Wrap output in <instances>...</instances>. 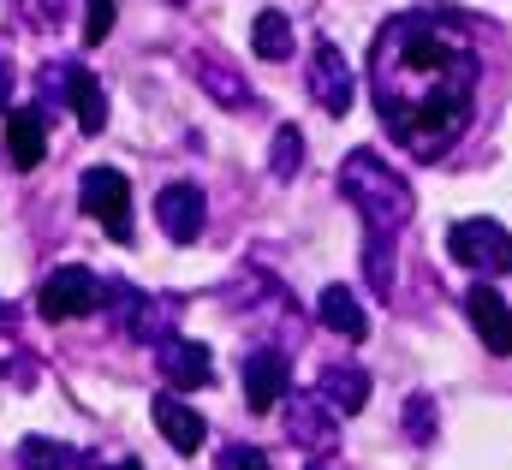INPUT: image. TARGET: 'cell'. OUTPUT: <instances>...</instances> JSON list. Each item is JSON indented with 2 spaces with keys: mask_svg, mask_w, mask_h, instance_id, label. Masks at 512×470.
Returning <instances> with one entry per match:
<instances>
[{
  "mask_svg": "<svg viewBox=\"0 0 512 470\" xmlns=\"http://www.w3.org/2000/svg\"><path fill=\"white\" fill-rule=\"evenodd\" d=\"M483 90V48L471 24L453 12H399L370 42V96L387 137L417 155L441 161L477 114Z\"/></svg>",
  "mask_w": 512,
  "mask_h": 470,
  "instance_id": "cell-1",
  "label": "cell"
},
{
  "mask_svg": "<svg viewBox=\"0 0 512 470\" xmlns=\"http://www.w3.org/2000/svg\"><path fill=\"white\" fill-rule=\"evenodd\" d=\"M334 185H340V197L364 221V280H370L376 298H387L393 292V238L411 227L417 197H411V185L387 167L376 149H352L340 161V179Z\"/></svg>",
  "mask_w": 512,
  "mask_h": 470,
  "instance_id": "cell-2",
  "label": "cell"
},
{
  "mask_svg": "<svg viewBox=\"0 0 512 470\" xmlns=\"http://www.w3.org/2000/svg\"><path fill=\"white\" fill-rule=\"evenodd\" d=\"M78 203H84V215L102 227L108 238H120V244H131V185L126 173H114V167H90L84 179H78Z\"/></svg>",
  "mask_w": 512,
  "mask_h": 470,
  "instance_id": "cell-3",
  "label": "cell"
},
{
  "mask_svg": "<svg viewBox=\"0 0 512 470\" xmlns=\"http://www.w3.org/2000/svg\"><path fill=\"white\" fill-rule=\"evenodd\" d=\"M447 256L453 262H465V268H477V274H512V233L501 221H459L453 233H447Z\"/></svg>",
  "mask_w": 512,
  "mask_h": 470,
  "instance_id": "cell-4",
  "label": "cell"
},
{
  "mask_svg": "<svg viewBox=\"0 0 512 470\" xmlns=\"http://www.w3.org/2000/svg\"><path fill=\"white\" fill-rule=\"evenodd\" d=\"M114 304H108V316L126 328L131 340H167V328H173V316H179V304L173 298H143L137 286H126V280H114V286H102Z\"/></svg>",
  "mask_w": 512,
  "mask_h": 470,
  "instance_id": "cell-5",
  "label": "cell"
},
{
  "mask_svg": "<svg viewBox=\"0 0 512 470\" xmlns=\"http://www.w3.org/2000/svg\"><path fill=\"white\" fill-rule=\"evenodd\" d=\"M102 304V280L90 274V268H54L48 280H42V292H36V310L48 316V322H78V316H90Z\"/></svg>",
  "mask_w": 512,
  "mask_h": 470,
  "instance_id": "cell-6",
  "label": "cell"
},
{
  "mask_svg": "<svg viewBox=\"0 0 512 470\" xmlns=\"http://www.w3.org/2000/svg\"><path fill=\"white\" fill-rule=\"evenodd\" d=\"M286 441L292 447H304V453H334V441H340V411L322 399V393H292V405H286Z\"/></svg>",
  "mask_w": 512,
  "mask_h": 470,
  "instance_id": "cell-7",
  "label": "cell"
},
{
  "mask_svg": "<svg viewBox=\"0 0 512 470\" xmlns=\"http://www.w3.org/2000/svg\"><path fill=\"white\" fill-rule=\"evenodd\" d=\"M310 96H316V108H322V114H334V119L346 114V108H352V96H358L346 54H340L328 36H316V48H310Z\"/></svg>",
  "mask_w": 512,
  "mask_h": 470,
  "instance_id": "cell-8",
  "label": "cell"
},
{
  "mask_svg": "<svg viewBox=\"0 0 512 470\" xmlns=\"http://www.w3.org/2000/svg\"><path fill=\"white\" fill-rule=\"evenodd\" d=\"M42 90H48V96H54V90L66 96V108L78 114V131L96 137V131L108 125V96H102V84H96L84 66H48V72H42Z\"/></svg>",
  "mask_w": 512,
  "mask_h": 470,
  "instance_id": "cell-9",
  "label": "cell"
},
{
  "mask_svg": "<svg viewBox=\"0 0 512 470\" xmlns=\"http://www.w3.org/2000/svg\"><path fill=\"white\" fill-rule=\"evenodd\" d=\"M239 381H245V405H251V411H274V405L286 399V387H292V357L274 352V346L245 352Z\"/></svg>",
  "mask_w": 512,
  "mask_h": 470,
  "instance_id": "cell-10",
  "label": "cell"
},
{
  "mask_svg": "<svg viewBox=\"0 0 512 470\" xmlns=\"http://www.w3.org/2000/svg\"><path fill=\"white\" fill-rule=\"evenodd\" d=\"M203 209L209 203H203L197 185H161V197H155V221H161V233L173 238V244H197L203 238V227H209Z\"/></svg>",
  "mask_w": 512,
  "mask_h": 470,
  "instance_id": "cell-11",
  "label": "cell"
},
{
  "mask_svg": "<svg viewBox=\"0 0 512 470\" xmlns=\"http://www.w3.org/2000/svg\"><path fill=\"white\" fill-rule=\"evenodd\" d=\"M465 316H471L483 352L512 357V304L495 292V286H471V292H465Z\"/></svg>",
  "mask_w": 512,
  "mask_h": 470,
  "instance_id": "cell-12",
  "label": "cell"
},
{
  "mask_svg": "<svg viewBox=\"0 0 512 470\" xmlns=\"http://www.w3.org/2000/svg\"><path fill=\"white\" fill-rule=\"evenodd\" d=\"M155 363H161V375H167L173 387H185V393L209 387V375H215V363H209V346H197V340H173V334L155 346Z\"/></svg>",
  "mask_w": 512,
  "mask_h": 470,
  "instance_id": "cell-13",
  "label": "cell"
},
{
  "mask_svg": "<svg viewBox=\"0 0 512 470\" xmlns=\"http://www.w3.org/2000/svg\"><path fill=\"white\" fill-rule=\"evenodd\" d=\"M316 393H322L340 417H358V411L370 405V375H364L358 363H328L322 381H316Z\"/></svg>",
  "mask_w": 512,
  "mask_h": 470,
  "instance_id": "cell-14",
  "label": "cell"
},
{
  "mask_svg": "<svg viewBox=\"0 0 512 470\" xmlns=\"http://www.w3.org/2000/svg\"><path fill=\"white\" fill-rule=\"evenodd\" d=\"M155 429L167 435L173 453H197V447L209 441V423H203L185 399H155Z\"/></svg>",
  "mask_w": 512,
  "mask_h": 470,
  "instance_id": "cell-15",
  "label": "cell"
},
{
  "mask_svg": "<svg viewBox=\"0 0 512 470\" xmlns=\"http://www.w3.org/2000/svg\"><path fill=\"white\" fill-rule=\"evenodd\" d=\"M48 149V131H42V114L36 108H6V155L18 173H30Z\"/></svg>",
  "mask_w": 512,
  "mask_h": 470,
  "instance_id": "cell-16",
  "label": "cell"
},
{
  "mask_svg": "<svg viewBox=\"0 0 512 470\" xmlns=\"http://www.w3.org/2000/svg\"><path fill=\"white\" fill-rule=\"evenodd\" d=\"M316 316H322L328 334H340V340H352V346L370 334V316H364V304H358L346 286H328V292L316 298Z\"/></svg>",
  "mask_w": 512,
  "mask_h": 470,
  "instance_id": "cell-17",
  "label": "cell"
},
{
  "mask_svg": "<svg viewBox=\"0 0 512 470\" xmlns=\"http://www.w3.org/2000/svg\"><path fill=\"white\" fill-rule=\"evenodd\" d=\"M18 470H96V459L84 447H66V441H24Z\"/></svg>",
  "mask_w": 512,
  "mask_h": 470,
  "instance_id": "cell-18",
  "label": "cell"
},
{
  "mask_svg": "<svg viewBox=\"0 0 512 470\" xmlns=\"http://www.w3.org/2000/svg\"><path fill=\"white\" fill-rule=\"evenodd\" d=\"M191 78H197L215 102H227V108H245V102H251V84H245V78H233V72H227L221 60H209V54H197V60H191Z\"/></svg>",
  "mask_w": 512,
  "mask_h": 470,
  "instance_id": "cell-19",
  "label": "cell"
},
{
  "mask_svg": "<svg viewBox=\"0 0 512 470\" xmlns=\"http://www.w3.org/2000/svg\"><path fill=\"white\" fill-rule=\"evenodd\" d=\"M251 48L262 54V60H292V18L286 12H256V24H251Z\"/></svg>",
  "mask_w": 512,
  "mask_h": 470,
  "instance_id": "cell-20",
  "label": "cell"
},
{
  "mask_svg": "<svg viewBox=\"0 0 512 470\" xmlns=\"http://www.w3.org/2000/svg\"><path fill=\"white\" fill-rule=\"evenodd\" d=\"M298 167H304V137H298L292 125H280V131H274V149H268V173H274V179H292Z\"/></svg>",
  "mask_w": 512,
  "mask_h": 470,
  "instance_id": "cell-21",
  "label": "cell"
},
{
  "mask_svg": "<svg viewBox=\"0 0 512 470\" xmlns=\"http://www.w3.org/2000/svg\"><path fill=\"white\" fill-rule=\"evenodd\" d=\"M114 18H120V0H84V42H108L114 36Z\"/></svg>",
  "mask_w": 512,
  "mask_h": 470,
  "instance_id": "cell-22",
  "label": "cell"
},
{
  "mask_svg": "<svg viewBox=\"0 0 512 470\" xmlns=\"http://www.w3.org/2000/svg\"><path fill=\"white\" fill-rule=\"evenodd\" d=\"M405 429H411L417 447L435 441V399H429V393H411V405H405Z\"/></svg>",
  "mask_w": 512,
  "mask_h": 470,
  "instance_id": "cell-23",
  "label": "cell"
},
{
  "mask_svg": "<svg viewBox=\"0 0 512 470\" xmlns=\"http://www.w3.org/2000/svg\"><path fill=\"white\" fill-rule=\"evenodd\" d=\"M12 6H18V18H24L30 30H54V24L66 18L72 0H12Z\"/></svg>",
  "mask_w": 512,
  "mask_h": 470,
  "instance_id": "cell-24",
  "label": "cell"
},
{
  "mask_svg": "<svg viewBox=\"0 0 512 470\" xmlns=\"http://www.w3.org/2000/svg\"><path fill=\"white\" fill-rule=\"evenodd\" d=\"M215 470H268V453L262 447H227Z\"/></svg>",
  "mask_w": 512,
  "mask_h": 470,
  "instance_id": "cell-25",
  "label": "cell"
},
{
  "mask_svg": "<svg viewBox=\"0 0 512 470\" xmlns=\"http://www.w3.org/2000/svg\"><path fill=\"white\" fill-rule=\"evenodd\" d=\"M6 96H12V60L0 54V119H6Z\"/></svg>",
  "mask_w": 512,
  "mask_h": 470,
  "instance_id": "cell-26",
  "label": "cell"
},
{
  "mask_svg": "<svg viewBox=\"0 0 512 470\" xmlns=\"http://www.w3.org/2000/svg\"><path fill=\"white\" fill-rule=\"evenodd\" d=\"M108 470H143V465H137V459H120V465H108Z\"/></svg>",
  "mask_w": 512,
  "mask_h": 470,
  "instance_id": "cell-27",
  "label": "cell"
},
{
  "mask_svg": "<svg viewBox=\"0 0 512 470\" xmlns=\"http://www.w3.org/2000/svg\"><path fill=\"white\" fill-rule=\"evenodd\" d=\"M167 6H185V0H167Z\"/></svg>",
  "mask_w": 512,
  "mask_h": 470,
  "instance_id": "cell-28",
  "label": "cell"
}]
</instances>
